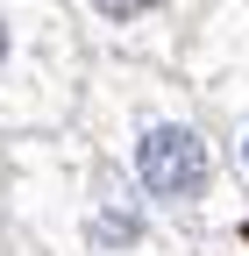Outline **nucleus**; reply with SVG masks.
<instances>
[{
  "label": "nucleus",
  "instance_id": "f257e3e1",
  "mask_svg": "<svg viewBox=\"0 0 249 256\" xmlns=\"http://www.w3.org/2000/svg\"><path fill=\"white\" fill-rule=\"evenodd\" d=\"M72 128L107 150L121 178H128L150 206H157L178 235H214L242 220V185L228 171L221 142L185 92L171 64H136V57H92Z\"/></svg>",
  "mask_w": 249,
  "mask_h": 256
},
{
  "label": "nucleus",
  "instance_id": "f03ea898",
  "mask_svg": "<svg viewBox=\"0 0 249 256\" xmlns=\"http://www.w3.org/2000/svg\"><path fill=\"white\" fill-rule=\"evenodd\" d=\"M0 220L43 256H185V235L78 128L0 142Z\"/></svg>",
  "mask_w": 249,
  "mask_h": 256
},
{
  "label": "nucleus",
  "instance_id": "7ed1b4c3",
  "mask_svg": "<svg viewBox=\"0 0 249 256\" xmlns=\"http://www.w3.org/2000/svg\"><path fill=\"white\" fill-rule=\"evenodd\" d=\"M86 64L92 50L64 0H0V136L72 128Z\"/></svg>",
  "mask_w": 249,
  "mask_h": 256
},
{
  "label": "nucleus",
  "instance_id": "20e7f679",
  "mask_svg": "<svg viewBox=\"0 0 249 256\" xmlns=\"http://www.w3.org/2000/svg\"><path fill=\"white\" fill-rule=\"evenodd\" d=\"M171 72L200 100L214 142H221L228 171L249 200V0H214L200 28L185 36V50L171 57Z\"/></svg>",
  "mask_w": 249,
  "mask_h": 256
},
{
  "label": "nucleus",
  "instance_id": "39448f33",
  "mask_svg": "<svg viewBox=\"0 0 249 256\" xmlns=\"http://www.w3.org/2000/svg\"><path fill=\"white\" fill-rule=\"evenodd\" d=\"M206 8L214 0H64L92 57H136V64H171Z\"/></svg>",
  "mask_w": 249,
  "mask_h": 256
},
{
  "label": "nucleus",
  "instance_id": "423d86ee",
  "mask_svg": "<svg viewBox=\"0 0 249 256\" xmlns=\"http://www.w3.org/2000/svg\"><path fill=\"white\" fill-rule=\"evenodd\" d=\"M0 256H43V249H36V242H28V235H14V228H8V220H0Z\"/></svg>",
  "mask_w": 249,
  "mask_h": 256
},
{
  "label": "nucleus",
  "instance_id": "0eeeda50",
  "mask_svg": "<svg viewBox=\"0 0 249 256\" xmlns=\"http://www.w3.org/2000/svg\"><path fill=\"white\" fill-rule=\"evenodd\" d=\"M0 142H8V136H0Z\"/></svg>",
  "mask_w": 249,
  "mask_h": 256
}]
</instances>
